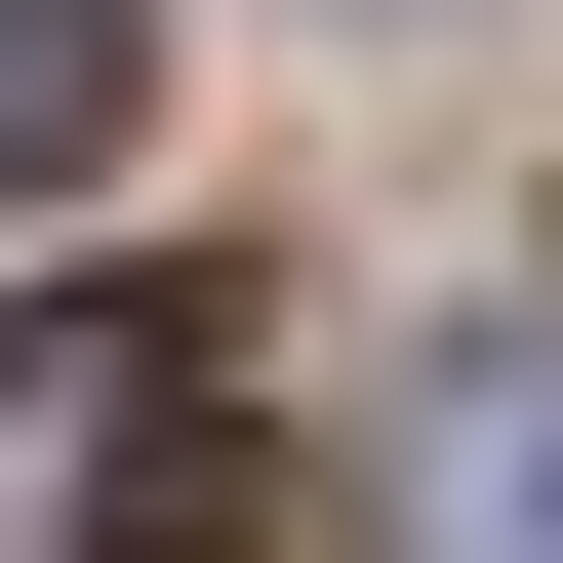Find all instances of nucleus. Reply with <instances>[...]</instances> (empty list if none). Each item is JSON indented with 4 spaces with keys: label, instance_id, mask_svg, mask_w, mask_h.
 Returning <instances> with one entry per match:
<instances>
[{
    "label": "nucleus",
    "instance_id": "f257e3e1",
    "mask_svg": "<svg viewBox=\"0 0 563 563\" xmlns=\"http://www.w3.org/2000/svg\"><path fill=\"white\" fill-rule=\"evenodd\" d=\"M0 563H242V322L201 282H41L0 322Z\"/></svg>",
    "mask_w": 563,
    "mask_h": 563
},
{
    "label": "nucleus",
    "instance_id": "f03ea898",
    "mask_svg": "<svg viewBox=\"0 0 563 563\" xmlns=\"http://www.w3.org/2000/svg\"><path fill=\"white\" fill-rule=\"evenodd\" d=\"M402 523H443V563H563V363H443V402H402Z\"/></svg>",
    "mask_w": 563,
    "mask_h": 563
},
{
    "label": "nucleus",
    "instance_id": "7ed1b4c3",
    "mask_svg": "<svg viewBox=\"0 0 563 563\" xmlns=\"http://www.w3.org/2000/svg\"><path fill=\"white\" fill-rule=\"evenodd\" d=\"M121 121H162V0H0V201H81Z\"/></svg>",
    "mask_w": 563,
    "mask_h": 563
}]
</instances>
